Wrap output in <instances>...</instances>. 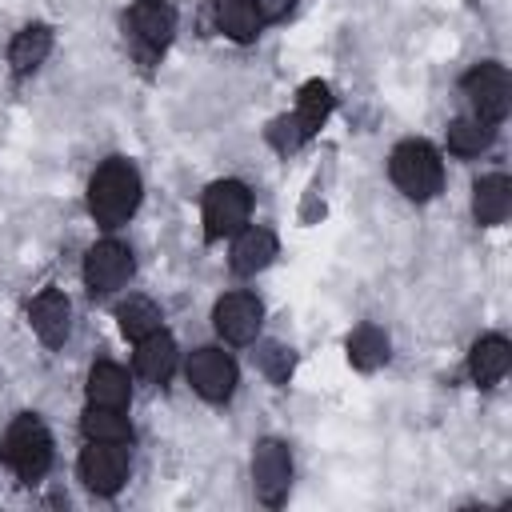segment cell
<instances>
[{
	"mask_svg": "<svg viewBox=\"0 0 512 512\" xmlns=\"http://www.w3.org/2000/svg\"><path fill=\"white\" fill-rule=\"evenodd\" d=\"M388 172H392V184L408 200H432L440 192V184H444V164H440V156L424 140L396 144L392 160H388Z\"/></svg>",
	"mask_w": 512,
	"mask_h": 512,
	"instance_id": "cell-3",
	"label": "cell"
},
{
	"mask_svg": "<svg viewBox=\"0 0 512 512\" xmlns=\"http://www.w3.org/2000/svg\"><path fill=\"white\" fill-rule=\"evenodd\" d=\"M84 436H88V440L128 444V440H132V428H128V420L120 416V408H88V416H84Z\"/></svg>",
	"mask_w": 512,
	"mask_h": 512,
	"instance_id": "cell-24",
	"label": "cell"
},
{
	"mask_svg": "<svg viewBox=\"0 0 512 512\" xmlns=\"http://www.w3.org/2000/svg\"><path fill=\"white\" fill-rule=\"evenodd\" d=\"M28 320H32V332H36L48 348H60V344L68 340V328H72V304H68L64 292L48 288V292H40V296L32 300Z\"/></svg>",
	"mask_w": 512,
	"mask_h": 512,
	"instance_id": "cell-13",
	"label": "cell"
},
{
	"mask_svg": "<svg viewBox=\"0 0 512 512\" xmlns=\"http://www.w3.org/2000/svg\"><path fill=\"white\" fill-rule=\"evenodd\" d=\"M172 368H176V344H172V336L152 332V336L136 340V372H140L144 380L164 384V380L172 376Z\"/></svg>",
	"mask_w": 512,
	"mask_h": 512,
	"instance_id": "cell-18",
	"label": "cell"
},
{
	"mask_svg": "<svg viewBox=\"0 0 512 512\" xmlns=\"http://www.w3.org/2000/svg\"><path fill=\"white\" fill-rule=\"evenodd\" d=\"M260 0H216V28L240 44L260 32Z\"/></svg>",
	"mask_w": 512,
	"mask_h": 512,
	"instance_id": "cell-20",
	"label": "cell"
},
{
	"mask_svg": "<svg viewBox=\"0 0 512 512\" xmlns=\"http://www.w3.org/2000/svg\"><path fill=\"white\" fill-rule=\"evenodd\" d=\"M0 456H4V464H8L24 484H36V480L48 472V464H52V436H48V428L40 424V416H32V412L16 416V420L8 424V432H4Z\"/></svg>",
	"mask_w": 512,
	"mask_h": 512,
	"instance_id": "cell-2",
	"label": "cell"
},
{
	"mask_svg": "<svg viewBox=\"0 0 512 512\" xmlns=\"http://www.w3.org/2000/svg\"><path fill=\"white\" fill-rule=\"evenodd\" d=\"M116 320H120V332L128 340H144L152 332H160V308L148 300V296H128L120 308H116Z\"/></svg>",
	"mask_w": 512,
	"mask_h": 512,
	"instance_id": "cell-21",
	"label": "cell"
},
{
	"mask_svg": "<svg viewBox=\"0 0 512 512\" xmlns=\"http://www.w3.org/2000/svg\"><path fill=\"white\" fill-rule=\"evenodd\" d=\"M128 276H132V252L124 244L100 240V244L88 248V256H84V284L92 292H116V288L128 284Z\"/></svg>",
	"mask_w": 512,
	"mask_h": 512,
	"instance_id": "cell-11",
	"label": "cell"
},
{
	"mask_svg": "<svg viewBox=\"0 0 512 512\" xmlns=\"http://www.w3.org/2000/svg\"><path fill=\"white\" fill-rule=\"evenodd\" d=\"M464 92L476 108V120L484 124H500L508 116V100H512V84H508V72L504 64H476L468 76H464Z\"/></svg>",
	"mask_w": 512,
	"mask_h": 512,
	"instance_id": "cell-6",
	"label": "cell"
},
{
	"mask_svg": "<svg viewBox=\"0 0 512 512\" xmlns=\"http://www.w3.org/2000/svg\"><path fill=\"white\" fill-rule=\"evenodd\" d=\"M348 360L360 368V372H372L388 360V336L376 328V324H360L352 336H348Z\"/></svg>",
	"mask_w": 512,
	"mask_h": 512,
	"instance_id": "cell-22",
	"label": "cell"
},
{
	"mask_svg": "<svg viewBox=\"0 0 512 512\" xmlns=\"http://www.w3.org/2000/svg\"><path fill=\"white\" fill-rule=\"evenodd\" d=\"M252 484H256V496L276 508L284 496H288V484H292V456L280 440H260L256 452H252Z\"/></svg>",
	"mask_w": 512,
	"mask_h": 512,
	"instance_id": "cell-9",
	"label": "cell"
},
{
	"mask_svg": "<svg viewBox=\"0 0 512 512\" xmlns=\"http://www.w3.org/2000/svg\"><path fill=\"white\" fill-rule=\"evenodd\" d=\"M492 144V124L476 120V116H460L448 124V148L456 156H480Z\"/></svg>",
	"mask_w": 512,
	"mask_h": 512,
	"instance_id": "cell-23",
	"label": "cell"
},
{
	"mask_svg": "<svg viewBox=\"0 0 512 512\" xmlns=\"http://www.w3.org/2000/svg\"><path fill=\"white\" fill-rule=\"evenodd\" d=\"M508 208H512V184H508V176H484L480 184H476V192H472V216H476V224H504V216H508Z\"/></svg>",
	"mask_w": 512,
	"mask_h": 512,
	"instance_id": "cell-19",
	"label": "cell"
},
{
	"mask_svg": "<svg viewBox=\"0 0 512 512\" xmlns=\"http://www.w3.org/2000/svg\"><path fill=\"white\" fill-rule=\"evenodd\" d=\"M80 480L92 492L112 496L128 480V448L112 440H88V448L80 452Z\"/></svg>",
	"mask_w": 512,
	"mask_h": 512,
	"instance_id": "cell-8",
	"label": "cell"
},
{
	"mask_svg": "<svg viewBox=\"0 0 512 512\" xmlns=\"http://www.w3.org/2000/svg\"><path fill=\"white\" fill-rule=\"evenodd\" d=\"M508 364H512V348H508V340H504V336H484V340H476V344H472L468 372H472V380H476L480 388L500 384V380H504V372H508Z\"/></svg>",
	"mask_w": 512,
	"mask_h": 512,
	"instance_id": "cell-14",
	"label": "cell"
},
{
	"mask_svg": "<svg viewBox=\"0 0 512 512\" xmlns=\"http://www.w3.org/2000/svg\"><path fill=\"white\" fill-rule=\"evenodd\" d=\"M128 396H132V384H128V372L120 364H96L88 372V404L92 408H128Z\"/></svg>",
	"mask_w": 512,
	"mask_h": 512,
	"instance_id": "cell-15",
	"label": "cell"
},
{
	"mask_svg": "<svg viewBox=\"0 0 512 512\" xmlns=\"http://www.w3.org/2000/svg\"><path fill=\"white\" fill-rule=\"evenodd\" d=\"M212 320H216V332L228 340V344H248L256 340L260 332V320H264V308L252 292H228L216 300L212 308Z\"/></svg>",
	"mask_w": 512,
	"mask_h": 512,
	"instance_id": "cell-10",
	"label": "cell"
},
{
	"mask_svg": "<svg viewBox=\"0 0 512 512\" xmlns=\"http://www.w3.org/2000/svg\"><path fill=\"white\" fill-rule=\"evenodd\" d=\"M328 112H332V92H328V84H320V80L304 84V88H300V100H296V112H292L288 120H276V124H272L276 148H296L300 140H308V136L324 124Z\"/></svg>",
	"mask_w": 512,
	"mask_h": 512,
	"instance_id": "cell-5",
	"label": "cell"
},
{
	"mask_svg": "<svg viewBox=\"0 0 512 512\" xmlns=\"http://www.w3.org/2000/svg\"><path fill=\"white\" fill-rule=\"evenodd\" d=\"M248 208H252V196L240 180H216L204 192V236L220 240V236L240 232L248 220Z\"/></svg>",
	"mask_w": 512,
	"mask_h": 512,
	"instance_id": "cell-4",
	"label": "cell"
},
{
	"mask_svg": "<svg viewBox=\"0 0 512 512\" xmlns=\"http://www.w3.org/2000/svg\"><path fill=\"white\" fill-rule=\"evenodd\" d=\"M256 364L264 368V376H268L272 384H288V376H292V348H284V344L268 340V344H260Z\"/></svg>",
	"mask_w": 512,
	"mask_h": 512,
	"instance_id": "cell-25",
	"label": "cell"
},
{
	"mask_svg": "<svg viewBox=\"0 0 512 512\" xmlns=\"http://www.w3.org/2000/svg\"><path fill=\"white\" fill-rule=\"evenodd\" d=\"M52 52V28L48 24H28L24 32H16L12 48H8V64L16 76H28L32 68H40Z\"/></svg>",
	"mask_w": 512,
	"mask_h": 512,
	"instance_id": "cell-17",
	"label": "cell"
},
{
	"mask_svg": "<svg viewBox=\"0 0 512 512\" xmlns=\"http://www.w3.org/2000/svg\"><path fill=\"white\" fill-rule=\"evenodd\" d=\"M136 204H140V172L128 160L100 164L88 184V208H92L96 224L116 228L136 212Z\"/></svg>",
	"mask_w": 512,
	"mask_h": 512,
	"instance_id": "cell-1",
	"label": "cell"
},
{
	"mask_svg": "<svg viewBox=\"0 0 512 512\" xmlns=\"http://www.w3.org/2000/svg\"><path fill=\"white\" fill-rule=\"evenodd\" d=\"M188 384H192L204 400H212V404L228 400L232 388H236V364H232V356H224L220 348H200V352H192V360H188Z\"/></svg>",
	"mask_w": 512,
	"mask_h": 512,
	"instance_id": "cell-12",
	"label": "cell"
},
{
	"mask_svg": "<svg viewBox=\"0 0 512 512\" xmlns=\"http://www.w3.org/2000/svg\"><path fill=\"white\" fill-rule=\"evenodd\" d=\"M128 32H132V44L152 60L168 48L176 32V8L168 0H136L128 8Z\"/></svg>",
	"mask_w": 512,
	"mask_h": 512,
	"instance_id": "cell-7",
	"label": "cell"
},
{
	"mask_svg": "<svg viewBox=\"0 0 512 512\" xmlns=\"http://www.w3.org/2000/svg\"><path fill=\"white\" fill-rule=\"evenodd\" d=\"M272 256H276V236L268 228H256V224L252 228H240V236L232 244V268L240 276H252L260 268H268Z\"/></svg>",
	"mask_w": 512,
	"mask_h": 512,
	"instance_id": "cell-16",
	"label": "cell"
}]
</instances>
